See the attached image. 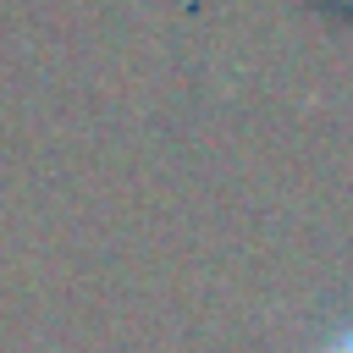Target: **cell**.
I'll return each mask as SVG.
<instances>
[{"label": "cell", "mask_w": 353, "mask_h": 353, "mask_svg": "<svg viewBox=\"0 0 353 353\" xmlns=\"http://www.w3.org/2000/svg\"><path fill=\"white\" fill-rule=\"evenodd\" d=\"M325 353H353V331H347V336H336V342H331Z\"/></svg>", "instance_id": "cell-1"}]
</instances>
